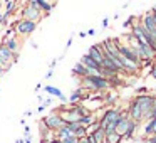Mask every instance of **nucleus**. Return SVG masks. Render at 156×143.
Masks as SVG:
<instances>
[{
    "instance_id": "nucleus-1",
    "label": "nucleus",
    "mask_w": 156,
    "mask_h": 143,
    "mask_svg": "<svg viewBox=\"0 0 156 143\" xmlns=\"http://www.w3.org/2000/svg\"><path fill=\"white\" fill-rule=\"evenodd\" d=\"M44 17H45L44 12L39 9L35 0H27L24 4V7H22V10H20V19H29V20L41 22Z\"/></svg>"
},
{
    "instance_id": "nucleus-2",
    "label": "nucleus",
    "mask_w": 156,
    "mask_h": 143,
    "mask_svg": "<svg viewBox=\"0 0 156 143\" xmlns=\"http://www.w3.org/2000/svg\"><path fill=\"white\" fill-rule=\"evenodd\" d=\"M82 84H87L91 91H106L109 88V79L101 74H89L81 79Z\"/></svg>"
},
{
    "instance_id": "nucleus-3",
    "label": "nucleus",
    "mask_w": 156,
    "mask_h": 143,
    "mask_svg": "<svg viewBox=\"0 0 156 143\" xmlns=\"http://www.w3.org/2000/svg\"><path fill=\"white\" fill-rule=\"evenodd\" d=\"M39 22L35 20H29V19H19L15 20V34L22 35V37H29L32 32H35Z\"/></svg>"
},
{
    "instance_id": "nucleus-4",
    "label": "nucleus",
    "mask_w": 156,
    "mask_h": 143,
    "mask_svg": "<svg viewBox=\"0 0 156 143\" xmlns=\"http://www.w3.org/2000/svg\"><path fill=\"white\" fill-rule=\"evenodd\" d=\"M42 125H45L49 130H52V131H57L59 128H62V126H66L67 123L62 119L61 115H55V113H51V115L44 116V118L41 119Z\"/></svg>"
},
{
    "instance_id": "nucleus-5",
    "label": "nucleus",
    "mask_w": 156,
    "mask_h": 143,
    "mask_svg": "<svg viewBox=\"0 0 156 143\" xmlns=\"http://www.w3.org/2000/svg\"><path fill=\"white\" fill-rule=\"evenodd\" d=\"M87 54L91 56V57L94 59L96 62H99V64L102 66V61H104V56H106L104 44H102V42H98V44H92L91 47H89Z\"/></svg>"
},
{
    "instance_id": "nucleus-6",
    "label": "nucleus",
    "mask_w": 156,
    "mask_h": 143,
    "mask_svg": "<svg viewBox=\"0 0 156 143\" xmlns=\"http://www.w3.org/2000/svg\"><path fill=\"white\" fill-rule=\"evenodd\" d=\"M12 59H14V52H12L5 44H0V61H2V64H4L5 71H9V69L12 68V64H14Z\"/></svg>"
},
{
    "instance_id": "nucleus-7",
    "label": "nucleus",
    "mask_w": 156,
    "mask_h": 143,
    "mask_svg": "<svg viewBox=\"0 0 156 143\" xmlns=\"http://www.w3.org/2000/svg\"><path fill=\"white\" fill-rule=\"evenodd\" d=\"M81 62H82V64H84L87 69H91V71L94 72V74H99V71H101V68H102V66L99 64V62H96L94 59H92L91 56L87 54V52H86V54L81 57Z\"/></svg>"
},
{
    "instance_id": "nucleus-8",
    "label": "nucleus",
    "mask_w": 156,
    "mask_h": 143,
    "mask_svg": "<svg viewBox=\"0 0 156 143\" xmlns=\"http://www.w3.org/2000/svg\"><path fill=\"white\" fill-rule=\"evenodd\" d=\"M89 74H94V72L91 71V69H87L84 64H82L81 61L79 62H76V66L72 68V76H77V78H86V76H89Z\"/></svg>"
},
{
    "instance_id": "nucleus-9",
    "label": "nucleus",
    "mask_w": 156,
    "mask_h": 143,
    "mask_svg": "<svg viewBox=\"0 0 156 143\" xmlns=\"http://www.w3.org/2000/svg\"><path fill=\"white\" fill-rule=\"evenodd\" d=\"M89 133L94 136V140L98 143H106V131H104V126H102L101 123H99V126H96V128Z\"/></svg>"
},
{
    "instance_id": "nucleus-10",
    "label": "nucleus",
    "mask_w": 156,
    "mask_h": 143,
    "mask_svg": "<svg viewBox=\"0 0 156 143\" xmlns=\"http://www.w3.org/2000/svg\"><path fill=\"white\" fill-rule=\"evenodd\" d=\"M2 44H5L9 49H10L12 52H19V49H20V44H19V39H17V35H12V37H9V39H5Z\"/></svg>"
},
{
    "instance_id": "nucleus-11",
    "label": "nucleus",
    "mask_w": 156,
    "mask_h": 143,
    "mask_svg": "<svg viewBox=\"0 0 156 143\" xmlns=\"http://www.w3.org/2000/svg\"><path fill=\"white\" fill-rule=\"evenodd\" d=\"M44 91L47 93V94H51V96H55V98H59L61 99V101H67V99H66V96L62 94V91L61 89H57L55 88V86H44Z\"/></svg>"
},
{
    "instance_id": "nucleus-12",
    "label": "nucleus",
    "mask_w": 156,
    "mask_h": 143,
    "mask_svg": "<svg viewBox=\"0 0 156 143\" xmlns=\"http://www.w3.org/2000/svg\"><path fill=\"white\" fill-rule=\"evenodd\" d=\"M35 2H37L39 9H41V10L44 12V15H45V17H47V15L52 12V9H54L55 5H57V4H49L47 0H35Z\"/></svg>"
},
{
    "instance_id": "nucleus-13",
    "label": "nucleus",
    "mask_w": 156,
    "mask_h": 143,
    "mask_svg": "<svg viewBox=\"0 0 156 143\" xmlns=\"http://www.w3.org/2000/svg\"><path fill=\"white\" fill-rule=\"evenodd\" d=\"M122 141V135L118 131H111L106 133V143H121Z\"/></svg>"
},
{
    "instance_id": "nucleus-14",
    "label": "nucleus",
    "mask_w": 156,
    "mask_h": 143,
    "mask_svg": "<svg viewBox=\"0 0 156 143\" xmlns=\"http://www.w3.org/2000/svg\"><path fill=\"white\" fill-rule=\"evenodd\" d=\"M138 126H139V123L138 121H134V119H131V125H129V128H128V131L122 135V140H131L133 136H134V131L138 130Z\"/></svg>"
},
{
    "instance_id": "nucleus-15",
    "label": "nucleus",
    "mask_w": 156,
    "mask_h": 143,
    "mask_svg": "<svg viewBox=\"0 0 156 143\" xmlns=\"http://www.w3.org/2000/svg\"><path fill=\"white\" fill-rule=\"evenodd\" d=\"M94 121H96V118H94V115H86V116H81L79 118V123H81L82 126H86V128H91L92 125H94Z\"/></svg>"
},
{
    "instance_id": "nucleus-16",
    "label": "nucleus",
    "mask_w": 156,
    "mask_h": 143,
    "mask_svg": "<svg viewBox=\"0 0 156 143\" xmlns=\"http://www.w3.org/2000/svg\"><path fill=\"white\" fill-rule=\"evenodd\" d=\"M82 101V88H79L77 91L71 93V96L67 98V103H71V105H74V103H81Z\"/></svg>"
},
{
    "instance_id": "nucleus-17",
    "label": "nucleus",
    "mask_w": 156,
    "mask_h": 143,
    "mask_svg": "<svg viewBox=\"0 0 156 143\" xmlns=\"http://www.w3.org/2000/svg\"><path fill=\"white\" fill-rule=\"evenodd\" d=\"M71 135H74V133L67 128V125L62 126V128H59L57 131H55V138H59V140H64V138H67V136H71Z\"/></svg>"
},
{
    "instance_id": "nucleus-18",
    "label": "nucleus",
    "mask_w": 156,
    "mask_h": 143,
    "mask_svg": "<svg viewBox=\"0 0 156 143\" xmlns=\"http://www.w3.org/2000/svg\"><path fill=\"white\" fill-rule=\"evenodd\" d=\"M121 84H122V81L119 79V74L109 78V88H118V86H121Z\"/></svg>"
},
{
    "instance_id": "nucleus-19",
    "label": "nucleus",
    "mask_w": 156,
    "mask_h": 143,
    "mask_svg": "<svg viewBox=\"0 0 156 143\" xmlns=\"http://www.w3.org/2000/svg\"><path fill=\"white\" fill-rule=\"evenodd\" d=\"M81 126H82V125H81L79 121H71V123H67V128L71 130V131L74 133V135H76V131H77V130L81 128Z\"/></svg>"
},
{
    "instance_id": "nucleus-20",
    "label": "nucleus",
    "mask_w": 156,
    "mask_h": 143,
    "mask_svg": "<svg viewBox=\"0 0 156 143\" xmlns=\"http://www.w3.org/2000/svg\"><path fill=\"white\" fill-rule=\"evenodd\" d=\"M62 143H79V136L71 135V136H67V138L62 140Z\"/></svg>"
},
{
    "instance_id": "nucleus-21",
    "label": "nucleus",
    "mask_w": 156,
    "mask_h": 143,
    "mask_svg": "<svg viewBox=\"0 0 156 143\" xmlns=\"http://www.w3.org/2000/svg\"><path fill=\"white\" fill-rule=\"evenodd\" d=\"M156 118V106H153L151 111L148 113V116H146V119H154Z\"/></svg>"
},
{
    "instance_id": "nucleus-22",
    "label": "nucleus",
    "mask_w": 156,
    "mask_h": 143,
    "mask_svg": "<svg viewBox=\"0 0 156 143\" xmlns=\"http://www.w3.org/2000/svg\"><path fill=\"white\" fill-rule=\"evenodd\" d=\"M136 93H138V94H144V93H148V88H146V86H141V88L136 89Z\"/></svg>"
},
{
    "instance_id": "nucleus-23",
    "label": "nucleus",
    "mask_w": 156,
    "mask_h": 143,
    "mask_svg": "<svg viewBox=\"0 0 156 143\" xmlns=\"http://www.w3.org/2000/svg\"><path fill=\"white\" fill-rule=\"evenodd\" d=\"M79 143H91L89 141V133L86 136H82V138H79Z\"/></svg>"
},
{
    "instance_id": "nucleus-24",
    "label": "nucleus",
    "mask_w": 156,
    "mask_h": 143,
    "mask_svg": "<svg viewBox=\"0 0 156 143\" xmlns=\"http://www.w3.org/2000/svg\"><path fill=\"white\" fill-rule=\"evenodd\" d=\"M149 74H151V78H154V79H156V62L151 66V72H149Z\"/></svg>"
},
{
    "instance_id": "nucleus-25",
    "label": "nucleus",
    "mask_w": 156,
    "mask_h": 143,
    "mask_svg": "<svg viewBox=\"0 0 156 143\" xmlns=\"http://www.w3.org/2000/svg\"><path fill=\"white\" fill-rule=\"evenodd\" d=\"M5 72H7V71L4 69V64H2V61H0V78H2V76H4Z\"/></svg>"
},
{
    "instance_id": "nucleus-26",
    "label": "nucleus",
    "mask_w": 156,
    "mask_h": 143,
    "mask_svg": "<svg viewBox=\"0 0 156 143\" xmlns=\"http://www.w3.org/2000/svg\"><path fill=\"white\" fill-rule=\"evenodd\" d=\"M45 108H47V106H45V105H39V108H37V113H42V111H44Z\"/></svg>"
},
{
    "instance_id": "nucleus-27",
    "label": "nucleus",
    "mask_w": 156,
    "mask_h": 143,
    "mask_svg": "<svg viewBox=\"0 0 156 143\" xmlns=\"http://www.w3.org/2000/svg\"><path fill=\"white\" fill-rule=\"evenodd\" d=\"M42 105H45V106H49V105H52V98H47L45 99L44 103H42Z\"/></svg>"
},
{
    "instance_id": "nucleus-28",
    "label": "nucleus",
    "mask_w": 156,
    "mask_h": 143,
    "mask_svg": "<svg viewBox=\"0 0 156 143\" xmlns=\"http://www.w3.org/2000/svg\"><path fill=\"white\" fill-rule=\"evenodd\" d=\"M52 74H54V71H52V69H49V72H47V74H45V79L52 78Z\"/></svg>"
},
{
    "instance_id": "nucleus-29",
    "label": "nucleus",
    "mask_w": 156,
    "mask_h": 143,
    "mask_svg": "<svg viewBox=\"0 0 156 143\" xmlns=\"http://www.w3.org/2000/svg\"><path fill=\"white\" fill-rule=\"evenodd\" d=\"M108 25H109V19H104V20H102V27H108Z\"/></svg>"
},
{
    "instance_id": "nucleus-30",
    "label": "nucleus",
    "mask_w": 156,
    "mask_h": 143,
    "mask_svg": "<svg viewBox=\"0 0 156 143\" xmlns=\"http://www.w3.org/2000/svg\"><path fill=\"white\" fill-rule=\"evenodd\" d=\"M49 143H62V140H59V138H54V140H51Z\"/></svg>"
},
{
    "instance_id": "nucleus-31",
    "label": "nucleus",
    "mask_w": 156,
    "mask_h": 143,
    "mask_svg": "<svg viewBox=\"0 0 156 143\" xmlns=\"http://www.w3.org/2000/svg\"><path fill=\"white\" fill-rule=\"evenodd\" d=\"M55 64H57V59H54V61L51 62V69H54V68H55Z\"/></svg>"
},
{
    "instance_id": "nucleus-32",
    "label": "nucleus",
    "mask_w": 156,
    "mask_h": 143,
    "mask_svg": "<svg viewBox=\"0 0 156 143\" xmlns=\"http://www.w3.org/2000/svg\"><path fill=\"white\" fill-rule=\"evenodd\" d=\"M94 34H96L94 29H89V31H87V35H94Z\"/></svg>"
},
{
    "instance_id": "nucleus-33",
    "label": "nucleus",
    "mask_w": 156,
    "mask_h": 143,
    "mask_svg": "<svg viewBox=\"0 0 156 143\" xmlns=\"http://www.w3.org/2000/svg\"><path fill=\"white\" fill-rule=\"evenodd\" d=\"M71 44H72V37H69V41H67V44H66V47H71Z\"/></svg>"
},
{
    "instance_id": "nucleus-34",
    "label": "nucleus",
    "mask_w": 156,
    "mask_h": 143,
    "mask_svg": "<svg viewBox=\"0 0 156 143\" xmlns=\"http://www.w3.org/2000/svg\"><path fill=\"white\" fill-rule=\"evenodd\" d=\"M25 143H32V140H30V136H29V135L25 136Z\"/></svg>"
},
{
    "instance_id": "nucleus-35",
    "label": "nucleus",
    "mask_w": 156,
    "mask_h": 143,
    "mask_svg": "<svg viewBox=\"0 0 156 143\" xmlns=\"http://www.w3.org/2000/svg\"><path fill=\"white\" fill-rule=\"evenodd\" d=\"M24 116H32V111H30V109H29V111H25Z\"/></svg>"
},
{
    "instance_id": "nucleus-36",
    "label": "nucleus",
    "mask_w": 156,
    "mask_h": 143,
    "mask_svg": "<svg viewBox=\"0 0 156 143\" xmlns=\"http://www.w3.org/2000/svg\"><path fill=\"white\" fill-rule=\"evenodd\" d=\"M15 143H25V140H20V138H19V140H15Z\"/></svg>"
},
{
    "instance_id": "nucleus-37",
    "label": "nucleus",
    "mask_w": 156,
    "mask_h": 143,
    "mask_svg": "<svg viewBox=\"0 0 156 143\" xmlns=\"http://www.w3.org/2000/svg\"><path fill=\"white\" fill-rule=\"evenodd\" d=\"M154 62H156V54H154Z\"/></svg>"
},
{
    "instance_id": "nucleus-38",
    "label": "nucleus",
    "mask_w": 156,
    "mask_h": 143,
    "mask_svg": "<svg viewBox=\"0 0 156 143\" xmlns=\"http://www.w3.org/2000/svg\"><path fill=\"white\" fill-rule=\"evenodd\" d=\"M154 93H156V88H154Z\"/></svg>"
},
{
    "instance_id": "nucleus-39",
    "label": "nucleus",
    "mask_w": 156,
    "mask_h": 143,
    "mask_svg": "<svg viewBox=\"0 0 156 143\" xmlns=\"http://www.w3.org/2000/svg\"><path fill=\"white\" fill-rule=\"evenodd\" d=\"M15 2H19V0H15Z\"/></svg>"
}]
</instances>
